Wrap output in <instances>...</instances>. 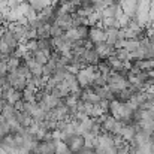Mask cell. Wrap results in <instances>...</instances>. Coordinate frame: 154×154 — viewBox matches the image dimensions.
<instances>
[{
	"mask_svg": "<svg viewBox=\"0 0 154 154\" xmlns=\"http://www.w3.org/2000/svg\"><path fill=\"white\" fill-rule=\"evenodd\" d=\"M82 58H84V61H85L87 66H96L102 57L97 54V51H96L94 47H93V48H90V50H85V52L82 54Z\"/></svg>",
	"mask_w": 154,
	"mask_h": 154,
	"instance_id": "cell-3",
	"label": "cell"
},
{
	"mask_svg": "<svg viewBox=\"0 0 154 154\" xmlns=\"http://www.w3.org/2000/svg\"><path fill=\"white\" fill-rule=\"evenodd\" d=\"M61 141L67 145L69 151L72 154H81L85 147V139H84L82 133H78V132H72V133L64 135L61 138Z\"/></svg>",
	"mask_w": 154,
	"mask_h": 154,
	"instance_id": "cell-1",
	"label": "cell"
},
{
	"mask_svg": "<svg viewBox=\"0 0 154 154\" xmlns=\"http://www.w3.org/2000/svg\"><path fill=\"white\" fill-rule=\"evenodd\" d=\"M124 48H126L129 52H133V51H136V50L141 48V42H139L138 39H135V38H133V39H126Z\"/></svg>",
	"mask_w": 154,
	"mask_h": 154,
	"instance_id": "cell-4",
	"label": "cell"
},
{
	"mask_svg": "<svg viewBox=\"0 0 154 154\" xmlns=\"http://www.w3.org/2000/svg\"><path fill=\"white\" fill-rule=\"evenodd\" d=\"M105 39H106V30L100 24L90 26V33H88V41L90 42L99 44V42H105Z\"/></svg>",
	"mask_w": 154,
	"mask_h": 154,
	"instance_id": "cell-2",
	"label": "cell"
},
{
	"mask_svg": "<svg viewBox=\"0 0 154 154\" xmlns=\"http://www.w3.org/2000/svg\"><path fill=\"white\" fill-rule=\"evenodd\" d=\"M0 61H2V57H0Z\"/></svg>",
	"mask_w": 154,
	"mask_h": 154,
	"instance_id": "cell-7",
	"label": "cell"
},
{
	"mask_svg": "<svg viewBox=\"0 0 154 154\" xmlns=\"http://www.w3.org/2000/svg\"><path fill=\"white\" fill-rule=\"evenodd\" d=\"M115 57H117L118 60H121V61L124 63V61H129V60H130V52L127 51L126 48H117Z\"/></svg>",
	"mask_w": 154,
	"mask_h": 154,
	"instance_id": "cell-5",
	"label": "cell"
},
{
	"mask_svg": "<svg viewBox=\"0 0 154 154\" xmlns=\"http://www.w3.org/2000/svg\"><path fill=\"white\" fill-rule=\"evenodd\" d=\"M150 153L154 154V144H150Z\"/></svg>",
	"mask_w": 154,
	"mask_h": 154,
	"instance_id": "cell-6",
	"label": "cell"
}]
</instances>
